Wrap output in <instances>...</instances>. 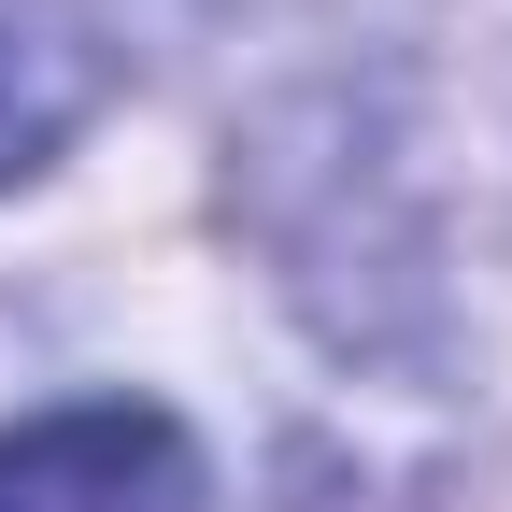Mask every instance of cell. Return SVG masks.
Wrapping results in <instances>:
<instances>
[{
	"label": "cell",
	"mask_w": 512,
	"mask_h": 512,
	"mask_svg": "<svg viewBox=\"0 0 512 512\" xmlns=\"http://www.w3.org/2000/svg\"><path fill=\"white\" fill-rule=\"evenodd\" d=\"M0 512H214V484L157 399H72L0 427Z\"/></svg>",
	"instance_id": "cell-1"
},
{
	"label": "cell",
	"mask_w": 512,
	"mask_h": 512,
	"mask_svg": "<svg viewBox=\"0 0 512 512\" xmlns=\"http://www.w3.org/2000/svg\"><path fill=\"white\" fill-rule=\"evenodd\" d=\"M100 114V43L57 0H0V185H29Z\"/></svg>",
	"instance_id": "cell-2"
}]
</instances>
